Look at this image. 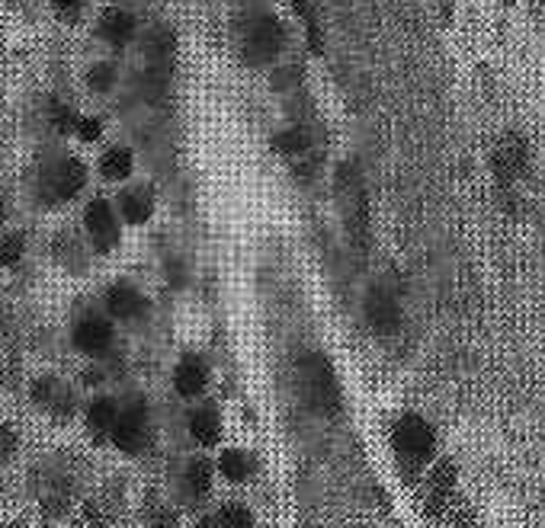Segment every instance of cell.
I'll return each mask as SVG.
<instances>
[{
	"label": "cell",
	"instance_id": "obj_1",
	"mask_svg": "<svg viewBox=\"0 0 545 528\" xmlns=\"http://www.w3.org/2000/svg\"><path fill=\"white\" fill-rule=\"evenodd\" d=\"M490 170H494V186L507 209H517L523 186L532 176V148L520 132H504L490 154Z\"/></svg>",
	"mask_w": 545,
	"mask_h": 528
},
{
	"label": "cell",
	"instance_id": "obj_2",
	"mask_svg": "<svg viewBox=\"0 0 545 528\" xmlns=\"http://www.w3.org/2000/svg\"><path fill=\"white\" fill-rule=\"evenodd\" d=\"M337 199H341L350 244H353L356 253H366L369 240H372V230H369L372 224H369L366 183H362V173L356 170V163H341V170H337Z\"/></svg>",
	"mask_w": 545,
	"mask_h": 528
},
{
	"label": "cell",
	"instance_id": "obj_3",
	"mask_svg": "<svg viewBox=\"0 0 545 528\" xmlns=\"http://www.w3.org/2000/svg\"><path fill=\"white\" fill-rule=\"evenodd\" d=\"M391 445L404 471H421L436 455V429L421 414H404L391 426Z\"/></svg>",
	"mask_w": 545,
	"mask_h": 528
},
{
	"label": "cell",
	"instance_id": "obj_4",
	"mask_svg": "<svg viewBox=\"0 0 545 528\" xmlns=\"http://www.w3.org/2000/svg\"><path fill=\"white\" fill-rule=\"evenodd\" d=\"M299 381L308 406H314L321 416H334L341 410V381H337L334 366L324 356H305Z\"/></svg>",
	"mask_w": 545,
	"mask_h": 528
},
{
	"label": "cell",
	"instance_id": "obj_5",
	"mask_svg": "<svg viewBox=\"0 0 545 528\" xmlns=\"http://www.w3.org/2000/svg\"><path fill=\"white\" fill-rule=\"evenodd\" d=\"M241 48H244V58L251 64L276 62L282 54V48H286V26H282V20H276L272 14L253 16V20L244 26Z\"/></svg>",
	"mask_w": 545,
	"mask_h": 528
},
{
	"label": "cell",
	"instance_id": "obj_6",
	"mask_svg": "<svg viewBox=\"0 0 545 528\" xmlns=\"http://www.w3.org/2000/svg\"><path fill=\"white\" fill-rule=\"evenodd\" d=\"M362 311H366V324L372 327L379 337H391V333H398V327H401V320H404L401 298H398V291L385 282L372 285V288L366 291Z\"/></svg>",
	"mask_w": 545,
	"mask_h": 528
},
{
	"label": "cell",
	"instance_id": "obj_7",
	"mask_svg": "<svg viewBox=\"0 0 545 528\" xmlns=\"http://www.w3.org/2000/svg\"><path fill=\"white\" fill-rule=\"evenodd\" d=\"M84 186H87V167L77 157H64L48 170L45 183H42V199L45 202H71L74 196H81Z\"/></svg>",
	"mask_w": 545,
	"mask_h": 528
},
{
	"label": "cell",
	"instance_id": "obj_8",
	"mask_svg": "<svg viewBox=\"0 0 545 528\" xmlns=\"http://www.w3.org/2000/svg\"><path fill=\"white\" fill-rule=\"evenodd\" d=\"M109 439L116 442V448H123L125 455H138L148 442V414H144V404L135 400L125 410H119L116 423L109 429Z\"/></svg>",
	"mask_w": 545,
	"mask_h": 528
},
{
	"label": "cell",
	"instance_id": "obj_9",
	"mask_svg": "<svg viewBox=\"0 0 545 528\" xmlns=\"http://www.w3.org/2000/svg\"><path fill=\"white\" fill-rule=\"evenodd\" d=\"M84 224H87L90 244L96 253H109L119 244V215L113 211V205H106L103 199H94L84 211Z\"/></svg>",
	"mask_w": 545,
	"mask_h": 528
},
{
	"label": "cell",
	"instance_id": "obj_10",
	"mask_svg": "<svg viewBox=\"0 0 545 528\" xmlns=\"http://www.w3.org/2000/svg\"><path fill=\"white\" fill-rule=\"evenodd\" d=\"M452 487H456V467L443 461L440 467H433V474L427 477V490H423V513L430 519H440L450 509Z\"/></svg>",
	"mask_w": 545,
	"mask_h": 528
},
{
	"label": "cell",
	"instance_id": "obj_11",
	"mask_svg": "<svg viewBox=\"0 0 545 528\" xmlns=\"http://www.w3.org/2000/svg\"><path fill=\"white\" fill-rule=\"evenodd\" d=\"M74 346L90 356H100L113 346V324L106 318H84L74 327Z\"/></svg>",
	"mask_w": 545,
	"mask_h": 528
},
{
	"label": "cell",
	"instance_id": "obj_12",
	"mask_svg": "<svg viewBox=\"0 0 545 528\" xmlns=\"http://www.w3.org/2000/svg\"><path fill=\"white\" fill-rule=\"evenodd\" d=\"M106 311L119 320H138L148 311V301H144L142 291L132 288V285H113V288L106 291Z\"/></svg>",
	"mask_w": 545,
	"mask_h": 528
},
{
	"label": "cell",
	"instance_id": "obj_13",
	"mask_svg": "<svg viewBox=\"0 0 545 528\" xmlns=\"http://www.w3.org/2000/svg\"><path fill=\"white\" fill-rule=\"evenodd\" d=\"M96 33H100V39L109 42V45H125V42H132V35H135V16L123 7H109L106 14L100 16Z\"/></svg>",
	"mask_w": 545,
	"mask_h": 528
},
{
	"label": "cell",
	"instance_id": "obj_14",
	"mask_svg": "<svg viewBox=\"0 0 545 528\" xmlns=\"http://www.w3.org/2000/svg\"><path fill=\"white\" fill-rule=\"evenodd\" d=\"M119 215L129 224H144L154 215V192L148 186H132L119 196Z\"/></svg>",
	"mask_w": 545,
	"mask_h": 528
},
{
	"label": "cell",
	"instance_id": "obj_15",
	"mask_svg": "<svg viewBox=\"0 0 545 528\" xmlns=\"http://www.w3.org/2000/svg\"><path fill=\"white\" fill-rule=\"evenodd\" d=\"M173 385H177V394H183V397H196L209 385V366L199 356H186V359H180L177 372H173Z\"/></svg>",
	"mask_w": 545,
	"mask_h": 528
},
{
	"label": "cell",
	"instance_id": "obj_16",
	"mask_svg": "<svg viewBox=\"0 0 545 528\" xmlns=\"http://www.w3.org/2000/svg\"><path fill=\"white\" fill-rule=\"evenodd\" d=\"M132 170H135V157H132L129 148H123V144H113V148L103 151L100 157V173L106 176V180H129Z\"/></svg>",
	"mask_w": 545,
	"mask_h": 528
},
{
	"label": "cell",
	"instance_id": "obj_17",
	"mask_svg": "<svg viewBox=\"0 0 545 528\" xmlns=\"http://www.w3.org/2000/svg\"><path fill=\"white\" fill-rule=\"evenodd\" d=\"M190 433L199 445H215L222 439V416H218L215 406H203L190 416Z\"/></svg>",
	"mask_w": 545,
	"mask_h": 528
},
{
	"label": "cell",
	"instance_id": "obj_18",
	"mask_svg": "<svg viewBox=\"0 0 545 528\" xmlns=\"http://www.w3.org/2000/svg\"><path fill=\"white\" fill-rule=\"evenodd\" d=\"M272 151L280 157H305L312 151V138L302 129H282L272 135Z\"/></svg>",
	"mask_w": 545,
	"mask_h": 528
},
{
	"label": "cell",
	"instance_id": "obj_19",
	"mask_svg": "<svg viewBox=\"0 0 545 528\" xmlns=\"http://www.w3.org/2000/svg\"><path fill=\"white\" fill-rule=\"evenodd\" d=\"M222 474L228 477V481H247V477L253 474V467H257V461H253L251 452H241V448H232V452L222 455Z\"/></svg>",
	"mask_w": 545,
	"mask_h": 528
},
{
	"label": "cell",
	"instance_id": "obj_20",
	"mask_svg": "<svg viewBox=\"0 0 545 528\" xmlns=\"http://www.w3.org/2000/svg\"><path fill=\"white\" fill-rule=\"evenodd\" d=\"M116 416H119V404L113 397H100V400H94L90 404V410H87V423H90V429L94 433H100V435H106L109 429H113V423H116Z\"/></svg>",
	"mask_w": 545,
	"mask_h": 528
},
{
	"label": "cell",
	"instance_id": "obj_21",
	"mask_svg": "<svg viewBox=\"0 0 545 528\" xmlns=\"http://www.w3.org/2000/svg\"><path fill=\"white\" fill-rule=\"evenodd\" d=\"M186 487H190L193 496H205L212 487V464L203 458H196L190 467H186Z\"/></svg>",
	"mask_w": 545,
	"mask_h": 528
},
{
	"label": "cell",
	"instance_id": "obj_22",
	"mask_svg": "<svg viewBox=\"0 0 545 528\" xmlns=\"http://www.w3.org/2000/svg\"><path fill=\"white\" fill-rule=\"evenodd\" d=\"M23 257H26V240H23V234H4V238H0V266L14 269V266H20Z\"/></svg>",
	"mask_w": 545,
	"mask_h": 528
},
{
	"label": "cell",
	"instance_id": "obj_23",
	"mask_svg": "<svg viewBox=\"0 0 545 528\" xmlns=\"http://www.w3.org/2000/svg\"><path fill=\"white\" fill-rule=\"evenodd\" d=\"M218 522H222V528H251L253 515L251 509L241 506V503H228V506L218 513Z\"/></svg>",
	"mask_w": 545,
	"mask_h": 528
},
{
	"label": "cell",
	"instance_id": "obj_24",
	"mask_svg": "<svg viewBox=\"0 0 545 528\" xmlns=\"http://www.w3.org/2000/svg\"><path fill=\"white\" fill-rule=\"evenodd\" d=\"M48 119H52V125L62 135H74V122H77V112L71 106H64V103H58L54 100L52 103V109H48Z\"/></svg>",
	"mask_w": 545,
	"mask_h": 528
},
{
	"label": "cell",
	"instance_id": "obj_25",
	"mask_svg": "<svg viewBox=\"0 0 545 528\" xmlns=\"http://www.w3.org/2000/svg\"><path fill=\"white\" fill-rule=\"evenodd\" d=\"M87 83L96 93H106V90L116 87V68H113V64H94L87 74Z\"/></svg>",
	"mask_w": 545,
	"mask_h": 528
},
{
	"label": "cell",
	"instance_id": "obj_26",
	"mask_svg": "<svg viewBox=\"0 0 545 528\" xmlns=\"http://www.w3.org/2000/svg\"><path fill=\"white\" fill-rule=\"evenodd\" d=\"M74 135L81 138V142H96V138L103 135V122L100 119H94V115H77Z\"/></svg>",
	"mask_w": 545,
	"mask_h": 528
},
{
	"label": "cell",
	"instance_id": "obj_27",
	"mask_svg": "<svg viewBox=\"0 0 545 528\" xmlns=\"http://www.w3.org/2000/svg\"><path fill=\"white\" fill-rule=\"evenodd\" d=\"M16 452V433L7 426V423H0V461L10 458Z\"/></svg>",
	"mask_w": 545,
	"mask_h": 528
},
{
	"label": "cell",
	"instance_id": "obj_28",
	"mask_svg": "<svg viewBox=\"0 0 545 528\" xmlns=\"http://www.w3.org/2000/svg\"><path fill=\"white\" fill-rule=\"evenodd\" d=\"M54 14H62L64 20H74L77 14L84 10V0H52Z\"/></svg>",
	"mask_w": 545,
	"mask_h": 528
},
{
	"label": "cell",
	"instance_id": "obj_29",
	"mask_svg": "<svg viewBox=\"0 0 545 528\" xmlns=\"http://www.w3.org/2000/svg\"><path fill=\"white\" fill-rule=\"evenodd\" d=\"M196 528H222V522H218V519H203Z\"/></svg>",
	"mask_w": 545,
	"mask_h": 528
},
{
	"label": "cell",
	"instance_id": "obj_30",
	"mask_svg": "<svg viewBox=\"0 0 545 528\" xmlns=\"http://www.w3.org/2000/svg\"><path fill=\"white\" fill-rule=\"evenodd\" d=\"M4 221H7V209H4V202H0V228H4Z\"/></svg>",
	"mask_w": 545,
	"mask_h": 528
},
{
	"label": "cell",
	"instance_id": "obj_31",
	"mask_svg": "<svg viewBox=\"0 0 545 528\" xmlns=\"http://www.w3.org/2000/svg\"><path fill=\"white\" fill-rule=\"evenodd\" d=\"M4 528H26L23 522H10V525H4Z\"/></svg>",
	"mask_w": 545,
	"mask_h": 528
},
{
	"label": "cell",
	"instance_id": "obj_32",
	"mask_svg": "<svg viewBox=\"0 0 545 528\" xmlns=\"http://www.w3.org/2000/svg\"><path fill=\"white\" fill-rule=\"evenodd\" d=\"M504 4H517V0H504Z\"/></svg>",
	"mask_w": 545,
	"mask_h": 528
}]
</instances>
